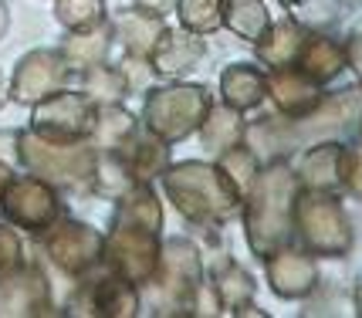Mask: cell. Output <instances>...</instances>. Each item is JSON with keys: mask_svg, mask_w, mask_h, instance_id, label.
Wrapping results in <instances>:
<instances>
[{"mask_svg": "<svg viewBox=\"0 0 362 318\" xmlns=\"http://www.w3.org/2000/svg\"><path fill=\"white\" fill-rule=\"evenodd\" d=\"M75 81V71L68 68L64 54L58 48H37L28 51L11 71V102L17 105H28L62 92Z\"/></svg>", "mask_w": 362, "mask_h": 318, "instance_id": "12", "label": "cell"}, {"mask_svg": "<svg viewBox=\"0 0 362 318\" xmlns=\"http://www.w3.org/2000/svg\"><path fill=\"white\" fill-rule=\"evenodd\" d=\"M295 227L308 251L322 257H342L352 247V227L335 193H318L301 187L295 204Z\"/></svg>", "mask_w": 362, "mask_h": 318, "instance_id": "6", "label": "cell"}, {"mask_svg": "<svg viewBox=\"0 0 362 318\" xmlns=\"http://www.w3.org/2000/svg\"><path fill=\"white\" fill-rule=\"evenodd\" d=\"M139 285L126 281L122 274L102 268L78 278L75 291L64 302V315H92V318H132L139 315Z\"/></svg>", "mask_w": 362, "mask_h": 318, "instance_id": "8", "label": "cell"}, {"mask_svg": "<svg viewBox=\"0 0 362 318\" xmlns=\"http://www.w3.org/2000/svg\"><path fill=\"white\" fill-rule=\"evenodd\" d=\"M95 159H98V149L88 139L51 143V139L34 136L31 129H17V163L28 173L51 183L54 190H88Z\"/></svg>", "mask_w": 362, "mask_h": 318, "instance_id": "4", "label": "cell"}, {"mask_svg": "<svg viewBox=\"0 0 362 318\" xmlns=\"http://www.w3.org/2000/svg\"><path fill=\"white\" fill-rule=\"evenodd\" d=\"M339 173H342V190L362 196V146L342 149V166H339Z\"/></svg>", "mask_w": 362, "mask_h": 318, "instance_id": "33", "label": "cell"}, {"mask_svg": "<svg viewBox=\"0 0 362 318\" xmlns=\"http://www.w3.org/2000/svg\"><path fill=\"white\" fill-rule=\"evenodd\" d=\"M305 37L308 31L301 28L298 20H278V24H268L264 37L257 41V61L264 64L268 71H278V68H291L298 64V54L305 48Z\"/></svg>", "mask_w": 362, "mask_h": 318, "instance_id": "21", "label": "cell"}, {"mask_svg": "<svg viewBox=\"0 0 362 318\" xmlns=\"http://www.w3.org/2000/svg\"><path fill=\"white\" fill-rule=\"evenodd\" d=\"M11 102V81H7V75H4V68H0V109Z\"/></svg>", "mask_w": 362, "mask_h": 318, "instance_id": "37", "label": "cell"}, {"mask_svg": "<svg viewBox=\"0 0 362 318\" xmlns=\"http://www.w3.org/2000/svg\"><path fill=\"white\" fill-rule=\"evenodd\" d=\"M346 61L362 75V37H356V41H349L346 45Z\"/></svg>", "mask_w": 362, "mask_h": 318, "instance_id": "35", "label": "cell"}, {"mask_svg": "<svg viewBox=\"0 0 362 318\" xmlns=\"http://www.w3.org/2000/svg\"><path fill=\"white\" fill-rule=\"evenodd\" d=\"M301 193V179L291 166L271 163L257 170L254 183L244 193V234L257 257H268L291 244L295 234V204Z\"/></svg>", "mask_w": 362, "mask_h": 318, "instance_id": "1", "label": "cell"}, {"mask_svg": "<svg viewBox=\"0 0 362 318\" xmlns=\"http://www.w3.org/2000/svg\"><path fill=\"white\" fill-rule=\"evenodd\" d=\"M11 176H14V166H11L7 159H0V193H4V187L11 183Z\"/></svg>", "mask_w": 362, "mask_h": 318, "instance_id": "38", "label": "cell"}, {"mask_svg": "<svg viewBox=\"0 0 362 318\" xmlns=\"http://www.w3.org/2000/svg\"><path fill=\"white\" fill-rule=\"evenodd\" d=\"M284 7H295V4H301V0H281Z\"/></svg>", "mask_w": 362, "mask_h": 318, "instance_id": "39", "label": "cell"}, {"mask_svg": "<svg viewBox=\"0 0 362 318\" xmlns=\"http://www.w3.org/2000/svg\"><path fill=\"white\" fill-rule=\"evenodd\" d=\"M214 105V98L206 92V85H189V81H163L146 88L142 102V129H149L163 143H183L193 136L204 122L206 109Z\"/></svg>", "mask_w": 362, "mask_h": 318, "instance_id": "5", "label": "cell"}, {"mask_svg": "<svg viewBox=\"0 0 362 318\" xmlns=\"http://www.w3.org/2000/svg\"><path fill=\"white\" fill-rule=\"evenodd\" d=\"M223 0H176L180 28L193 34H214L223 28Z\"/></svg>", "mask_w": 362, "mask_h": 318, "instance_id": "30", "label": "cell"}, {"mask_svg": "<svg viewBox=\"0 0 362 318\" xmlns=\"http://www.w3.org/2000/svg\"><path fill=\"white\" fill-rule=\"evenodd\" d=\"M95 105L88 95H81L75 85H68L54 95L41 98L31 105V132L51 143H78L88 139L95 126Z\"/></svg>", "mask_w": 362, "mask_h": 318, "instance_id": "10", "label": "cell"}, {"mask_svg": "<svg viewBox=\"0 0 362 318\" xmlns=\"http://www.w3.org/2000/svg\"><path fill=\"white\" fill-rule=\"evenodd\" d=\"M11 31V7H7V0H0V41L7 37Z\"/></svg>", "mask_w": 362, "mask_h": 318, "instance_id": "36", "label": "cell"}, {"mask_svg": "<svg viewBox=\"0 0 362 318\" xmlns=\"http://www.w3.org/2000/svg\"><path fill=\"white\" fill-rule=\"evenodd\" d=\"M64 61L68 68L78 75L85 68H92V64H102L109 61V51H112V28L109 20L102 24V28H92V31H68V37L62 41Z\"/></svg>", "mask_w": 362, "mask_h": 318, "instance_id": "24", "label": "cell"}, {"mask_svg": "<svg viewBox=\"0 0 362 318\" xmlns=\"http://www.w3.org/2000/svg\"><path fill=\"white\" fill-rule=\"evenodd\" d=\"M159 179L166 200L180 210V217L206 230L230 223L244 204V193L223 176L217 163H200V159L170 163Z\"/></svg>", "mask_w": 362, "mask_h": 318, "instance_id": "2", "label": "cell"}, {"mask_svg": "<svg viewBox=\"0 0 362 318\" xmlns=\"http://www.w3.org/2000/svg\"><path fill=\"white\" fill-rule=\"evenodd\" d=\"M109 28H112V41H119L129 58H149V51L156 48L159 34L166 31L163 17L146 14L139 7L115 11V17L109 20Z\"/></svg>", "mask_w": 362, "mask_h": 318, "instance_id": "19", "label": "cell"}, {"mask_svg": "<svg viewBox=\"0 0 362 318\" xmlns=\"http://www.w3.org/2000/svg\"><path fill=\"white\" fill-rule=\"evenodd\" d=\"M217 166H221L223 176L234 183L237 190L247 193V187L254 183V176L261 170V159H257V153H254L247 143H237V146H230V149L217 153Z\"/></svg>", "mask_w": 362, "mask_h": 318, "instance_id": "31", "label": "cell"}, {"mask_svg": "<svg viewBox=\"0 0 362 318\" xmlns=\"http://www.w3.org/2000/svg\"><path fill=\"white\" fill-rule=\"evenodd\" d=\"M54 20L64 31H92L109 20L105 0H54Z\"/></svg>", "mask_w": 362, "mask_h": 318, "instance_id": "29", "label": "cell"}, {"mask_svg": "<svg viewBox=\"0 0 362 318\" xmlns=\"http://www.w3.org/2000/svg\"><path fill=\"white\" fill-rule=\"evenodd\" d=\"M75 88L81 95H88L95 105H112V102H126V95H132L129 78L122 71V64H92L75 75Z\"/></svg>", "mask_w": 362, "mask_h": 318, "instance_id": "23", "label": "cell"}, {"mask_svg": "<svg viewBox=\"0 0 362 318\" xmlns=\"http://www.w3.org/2000/svg\"><path fill=\"white\" fill-rule=\"evenodd\" d=\"M264 271H268V285L278 298H301L318 285V268L315 257L295 251L291 244L264 257Z\"/></svg>", "mask_w": 362, "mask_h": 318, "instance_id": "15", "label": "cell"}, {"mask_svg": "<svg viewBox=\"0 0 362 318\" xmlns=\"http://www.w3.org/2000/svg\"><path fill=\"white\" fill-rule=\"evenodd\" d=\"M268 95L274 98L278 112H284L288 119H301V115H308L322 102L318 85L301 68H295V64L268 71Z\"/></svg>", "mask_w": 362, "mask_h": 318, "instance_id": "18", "label": "cell"}, {"mask_svg": "<svg viewBox=\"0 0 362 318\" xmlns=\"http://www.w3.org/2000/svg\"><path fill=\"white\" fill-rule=\"evenodd\" d=\"M159 247H163L159 230L112 220L109 234H105V247H102V264L115 274H122L132 285H142L156 268Z\"/></svg>", "mask_w": 362, "mask_h": 318, "instance_id": "11", "label": "cell"}, {"mask_svg": "<svg viewBox=\"0 0 362 318\" xmlns=\"http://www.w3.org/2000/svg\"><path fill=\"white\" fill-rule=\"evenodd\" d=\"M0 213L7 223H14L17 230H28L37 237L58 217H64L62 190H54L51 183H45L34 173H14L0 193Z\"/></svg>", "mask_w": 362, "mask_h": 318, "instance_id": "9", "label": "cell"}, {"mask_svg": "<svg viewBox=\"0 0 362 318\" xmlns=\"http://www.w3.org/2000/svg\"><path fill=\"white\" fill-rule=\"evenodd\" d=\"M295 68H301L308 78L315 81V85H322V81L335 78V75L346 68V48H342L339 41L325 37V34H312V31H308V37H305V48H301L298 64H295Z\"/></svg>", "mask_w": 362, "mask_h": 318, "instance_id": "26", "label": "cell"}, {"mask_svg": "<svg viewBox=\"0 0 362 318\" xmlns=\"http://www.w3.org/2000/svg\"><path fill=\"white\" fill-rule=\"evenodd\" d=\"M221 98L237 112H251L268 98V75L251 61H234L221 75Z\"/></svg>", "mask_w": 362, "mask_h": 318, "instance_id": "20", "label": "cell"}, {"mask_svg": "<svg viewBox=\"0 0 362 318\" xmlns=\"http://www.w3.org/2000/svg\"><path fill=\"white\" fill-rule=\"evenodd\" d=\"M54 308L47 274L37 261H24L21 268L0 278V318H34Z\"/></svg>", "mask_w": 362, "mask_h": 318, "instance_id": "13", "label": "cell"}, {"mask_svg": "<svg viewBox=\"0 0 362 318\" xmlns=\"http://www.w3.org/2000/svg\"><path fill=\"white\" fill-rule=\"evenodd\" d=\"M41 254L62 271L64 278L78 281L88 271L102 268V247H105V234H98L95 227L71 217H58L47 230L37 234Z\"/></svg>", "mask_w": 362, "mask_h": 318, "instance_id": "7", "label": "cell"}, {"mask_svg": "<svg viewBox=\"0 0 362 318\" xmlns=\"http://www.w3.org/2000/svg\"><path fill=\"white\" fill-rule=\"evenodd\" d=\"M223 28L234 31L240 41H251L257 45L264 31H268L271 17L264 0H223Z\"/></svg>", "mask_w": 362, "mask_h": 318, "instance_id": "28", "label": "cell"}, {"mask_svg": "<svg viewBox=\"0 0 362 318\" xmlns=\"http://www.w3.org/2000/svg\"><path fill=\"white\" fill-rule=\"evenodd\" d=\"M21 264H24V240H21L14 223L4 220L0 223V278Z\"/></svg>", "mask_w": 362, "mask_h": 318, "instance_id": "32", "label": "cell"}, {"mask_svg": "<svg viewBox=\"0 0 362 318\" xmlns=\"http://www.w3.org/2000/svg\"><path fill=\"white\" fill-rule=\"evenodd\" d=\"M200 143H204L206 153H223V149H230V146L244 143L247 139V122H244V112L230 109L227 102L221 105H210L204 115V122H200Z\"/></svg>", "mask_w": 362, "mask_h": 318, "instance_id": "22", "label": "cell"}, {"mask_svg": "<svg viewBox=\"0 0 362 318\" xmlns=\"http://www.w3.org/2000/svg\"><path fill=\"white\" fill-rule=\"evenodd\" d=\"M170 149H173L170 143H163L159 136H153L149 129L139 126L129 136L126 146H119V149H112V153H119V159L126 163V170L132 173L136 183H153V179H159V176L166 173V166L173 163Z\"/></svg>", "mask_w": 362, "mask_h": 318, "instance_id": "17", "label": "cell"}, {"mask_svg": "<svg viewBox=\"0 0 362 318\" xmlns=\"http://www.w3.org/2000/svg\"><path fill=\"white\" fill-rule=\"evenodd\" d=\"M206 291L214 295V305L221 312H234V315L254 312V291H257V285H254V278L237 264L234 257H217V264L210 268V278H206Z\"/></svg>", "mask_w": 362, "mask_h": 318, "instance_id": "16", "label": "cell"}, {"mask_svg": "<svg viewBox=\"0 0 362 318\" xmlns=\"http://www.w3.org/2000/svg\"><path fill=\"white\" fill-rule=\"evenodd\" d=\"M339 166H342V146L335 143H325L312 149L305 163H301V187H308V190H318V193H339L342 190V173H339Z\"/></svg>", "mask_w": 362, "mask_h": 318, "instance_id": "27", "label": "cell"}, {"mask_svg": "<svg viewBox=\"0 0 362 318\" xmlns=\"http://www.w3.org/2000/svg\"><path fill=\"white\" fill-rule=\"evenodd\" d=\"M204 257L189 237H170L159 247L153 274L139 285V305L153 315H200L204 312Z\"/></svg>", "mask_w": 362, "mask_h": 318, "instance_id": "3", "label": "cell"}, {"mask_svg": "<svg viewBox=\"0 0 362 318\" xmlns=\"http://www.w3.org/2000/svg\"><path fill=\"white\" fill-rule=\"evenodd\" d=\"M139 129V119L122 105V102H112V105H98L95 109V126L88 132V143L98 153H112L119 146L129 143V136Z\"/></svg>", "mask_w": 362, "mask_h": 318, "instance_id": "25", "label": "cell"}, {"mask_svg": "<svg viewBox=\"0 0 362 318\" xmlns=\"http://www.w3.org/2000/svg\"><path fill=\"white\" fill-rule=\"evenodd\" d=\"M132 7H139L146 14H156V17H166L176 11V0H132Z\"/></svg>", "mask_w": 362, "mask_h": 318, "instance_id": "34", "label": "cell"}, {"mask_svg": "<svg viewBox=\"0 0 362 318\" xmlns=\"http://www.w3.org/2000/svg\"><path fill=\"white\" fill-rule=\"evenodd\" d=\"M206 58L204 34H193L187 28H166L159 34L156 48L149 51V71L159 81H180Z\"/></svg>", "mask_w": 362, "mask_h": 318, "instance_id": "14", "label": "cell"}]
</instances>
